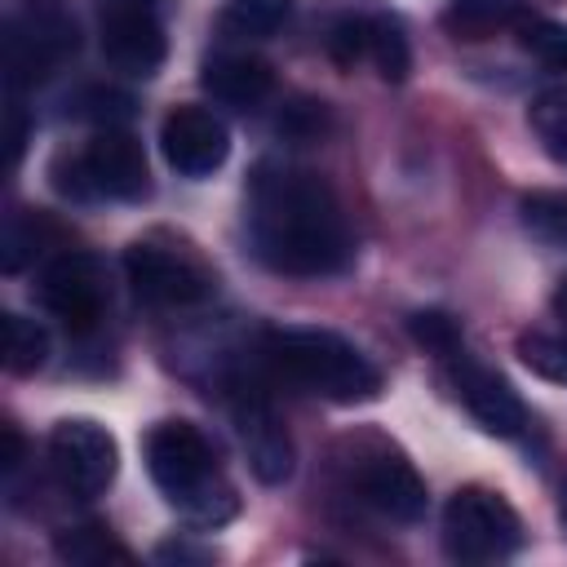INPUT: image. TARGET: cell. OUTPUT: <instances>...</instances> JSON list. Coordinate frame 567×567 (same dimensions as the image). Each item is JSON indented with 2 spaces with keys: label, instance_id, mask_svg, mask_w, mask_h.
I'll return each mask as SVG.
<instances>
[{
  "label": "cell",
  "instance_id": "52a82bcc",
  "mask_svg": "<svg viewBox=\"0 0 567 567\" xmlns=\"http://www.w3.org/2000/svg\"><path fill=\"white\" fill-rule=\"evenodd\" d=\"M124 275L142 301L164 310H190L217 292L213 270L190 248H177L168 239H133L124 248Z\"/></svg>",
  "mask_w": 567,
  "mask_h": 567
},
{
  "label": "cell",
  "instance_id": "ba28073f",
  "mask_svg": "<svg viewBox=\"0 0 567 567\" xmlns=\"http://www.w3.org/2000/svg\"><path fill=\"white\" fill-rule=\"evenodd\" d=\"M328 53L337 66L354 71L359 62H368L385 84H403L412 71V44L408 31L399 22V13L368 4V9H346L332 27H328Z\"/></svg>",
  "mask_w": 567,
  "mask_h": 567
},
{
  "label": "cell",
  "instance_id": "603a6c76",
  "mask_svg": "<svg viewBox=\"0 0 567 567\" xmlns=\"http://www.w3.org/2000/svg\"><path fill=\"white\" fill-rule=\"evenodd\" d=\"M408 332L421 350H430L434 359H456L465 350V337H461V323L447 315V310H416L408 315Z\"/></svg>",
  "mask_w": 567,
  "mask_h": 567
},
{
  "label": "cell",
  "instance_id": "484cf974",
  "mask_svg": "<svg viewBox=\"0 0 567 567\" xmlns=\"http://www.w3.org/2000/svg\"><path fill=\"white\" fill-rule=\"evenodd\" d=\"M518 40H523V49L536 53L545 66L567 71V27H563V22H545V18L532 13V18L518 27Z\"/></svg>",
  "mask_w": 567,
  "mask_h": 567
},
{
  "label": "cell",
  "instance_id": "4fadbf2b",
  "mask_svg": "<svg viewBox=\"0 0 567 567\" xmlns=\"http://www.w3.org/2000/svg\"><path fill=\"white\" fill-rule=\"evenodd\" d=\"M159 151L177 177H213L230 159V133L208 106H173L159 124Z\"/></svg>",
  "mask_w": 567,
  "mask_h": 567
},
{
  "label": "cell",
  "instance_id": "8992f818",
  "mask_svg": "<svg viewBox=\"0 0 567 567\" xmlns=\"http://www.w3.org/2000/svg\"><path fill=\"white\" fill-rule=\"evenodd\" d=\"M523 523L492 487H461L443 505V549L456 563H501L518 554Z\"/></svg>",
  "mask_w": 567,
  "mask_h": 567
},
{
  "label": "cell",
  "instance_id": "ffe728a7",
  "mask_svg": "<svg viewBox=\"0 0 567 567\" xmlns=\"http://www.w3.org/2000/svg\"><path fill=\"white\" fill-rule=\"evenodd\" d=\"M44 359H49V332H44V323L9 310L4 315V368L18 372V377H31V372L44 368Z\"/></svg>",
  "mask_w": 567,
  "mask_h": 567
},
{
  "label": "cell",
  "instance_id": "6da1fadb",
  "mask_svg": "<svg viewBox=\"0 0 567 567\" xmlns=\"http://www.w3.org/2000/svg\"><path fill=\"white\" fill-rule=\"evenodd\" d=\"M244 230L252 257L275 275L328 279L354 261V235L337 190L328 177L288 159H261L248 173Z\"/></svg>",
  "mask_w": 567,
  "mask_h": 567
},
{
  "label": "cell",
  "instance_id": "7402d4cb",
  "mask_svg": "<svg viewBox=\"0 0 567 567\" xmlns=\"http://www.w3.org/2000/svg\"><path fill=\"white\" fill-rule=\"evenodd\" d=\"M518 359L536 377H545L554 385H567V332H540V328L523 332L518 337Z\"/></svg>",
  "mask_w": 567,
  "mask_h": 567
},
{
  "label": "cell",
  "instance_id": "cb8c5ba5",
  "mask_svg": "<svg viewBox=\"0 0 567 567\" xmlns=\"http://www.w3.org/2000/svg\"><path fill=\"white\" fill-rule=\"evenodd\" d=\"M58 554H62L66 563H84V567H97V563H106V558H120V563L133 558V554H128L124 545H115V540L106 536V527H97V523L71 527L66 536H58Z\"/></svg>",
  "mask_w": 567,
  "mask_h": 567
},
{
  "label": "cell",
  "instance_id": "9c48e42d",
  "mask_svg": "<svg viewBox=\"0 0 567 567\" xmlns=\"http://www.w3.org/2000/svg\"><path fill=\"white\" fill-rule=\"evenodd\" d=\"M80 49V31L62 9H22L4 22V80L27 89L62 71Z\"/></svg>",
  "mask_w": 567,
  "mask_h": 567
},
{
  "label": "cell",
  "instance_id": "d4e9b609",
  "mask_svg": "<svg viewBox=\"0 0 567 567\" xmlns=\"http://www.w3.org/2000/svg\"><path fill=\"white\" fill-rule=\"evenodd\" d=\"M75 115L80 120H93L97 128H120L128 115H133V97L120 93V89H106V84H93L75 97Z\"/></svg>",
  "mask_w": 567,
  "mask_h": 567
},
{
  "label": "cell",
  "instance_id": "30bf717a",
  "mask_svg": "<svg viewBox=\"0 0 567 567\" xmlns=\"http://www.w3.org/2000/svg\"><path fill=\"white\" fill-rule=\"evenodd\" d=\"M35 297H40V306H44L66 332H93L97 319L106 315V301H111L106 261L93 257V252H84V248H66V252H58V257L40 270Z\"/></svg>",
  "mask_w": 567,
  "mask_h": 567
},
{
  "label": "cell",
  "instance_id": "83f0119b",
  "mask_svg": "<svg viewBox=\"0 0 567 567\" xmlns=\"http://www.w3.org/2000/svg\"><path fill=\"white\" fill-rule=\"evenodd\" d=\"M35 248H40V226L27 221L22 213H9L4 239H0V261H4V270H9V275L22 270V266L35 257Z\"/></svg>",
  "mask_w": 567,
  "mask_h": 567
},
{
  "label": "cell",
  "instance_id": "5b68a950",
  "mask_svg": "<svg viewBox=\"0 0 567 567\" xmlns=\"http://www.w3.org/2000/svg\"><path fill=\"white\" fill-rule=\"evenodd\" d=\"M341 474L346 487L390 523H421L425 518V478L416 465L381 434H354L341 443Z\"/></svg>",
  "mask_w": 567,
  "mask_h": 567
},
{
  "label": "cell",
  "instance_id": "7a4b0ae2",
  "mask_svg": "<svg viewBox=\"0 0 567 567\" xmlns=\"http://www.w3.org/2000/svg\"><path fill=\"white\" fill-rule=\"evenodd\" d=\"M146 474L159 496L195 527H221L239 514L235 483L226 478L217 447L195 421H159L146 434Z\"/></svg>",
  "mask_w": 567,
  "mask_h": 567
},
{
  "label": "cell",
  "instance_id": "277c9868",
  "mask_svg": "<svg viewBox=\"0 0 567 567\" xmlns=\"http://www.w3.org/2000/svg\"><path fill=\"white\" fill-rule=\"evenodd\" d=\"M53 186L71 199H115L137 204L151 190L146 151L128 128H97L80 151L53 164Z\"/></svg>",
  "mask_w": 567,
  "mask_h": 567
},
{
  "label": "cell",
  "instance_id": "1f68e13d",
  "mask_svg": "<svg viewBox=\"0 0 567 567\" xmlns=\"http://www.w3.org/2000/svg\"><path fill=\"white\" fill-rule=\"evenodd\" d=\"M558 523H563V532H567V478H563V492H558Z\"/></svg>",
  "mask_w": 567,
  "mask_h": 567
},
{
  "label": "cell",
  "instance_id": "3957f363",
  "mask_svg": "<svg viewBox=\"0 0 567 567\" xmlns=\"http://www.w3.org/2000/svg\"><path fill=\"white\" fill-rule=\"evenodd\" d=\"M266 363L301 394L328 403H368L381 394L377 363L332 328H270Z\"/></svg>",
  "mask_w": 567,
  "mask_h": 567
},
{
  "label": "cell",
  "instance_id": "d6a6232c",
  "mask_svg": "<svg viewBox=\"0 0 567 567\" xmlns=\"http://www.w3.org/2000/svg\"><path fill=\"white\" fill-rule=\"evenodd\" d=\"M106 4H151V0H106Z\"/></svg>",
  "mask_w": 567,
  "mask_h": 567
},
{
  "label": "cell",
  "instance_id": "ac0fdd59",
  "mask_svg": "<svg viewBox=\"0 0 567 567\" xmlns=\"http://www.w3.org/2000/svg\"><path fill=\"white\" fill-rule=\"evenodd\" d=\"M292 18V0H226L217 27L230 40H270Z\"/></svg>",
  "mask_w": 567,
  "mask_h": 567
},
{
  "label": "cell",
  "instance_id": "44dd1931",
  "mask_svg": "<svg viewBox=\"0 0 567 567\" xmlns=\"http://www.w3.org/2000/svg\"><path fill=\"white\" fill-rule=\"evenodd\" d=\"M527 120H532V133L540 137L545 155L558 159V164H567V84L545 89V93L532 102Z\"/></svg>",
  "mask_w": 567,
  "mask_h": 567
},
{
  "label": "cell",
  "instance_id": "f1b7e54d",
  "mask_svg": "<svg viewBox=\"0 0 567 567\" xmlns=\"http://www.w3.org/2000/svg\"><path fill=\"white\" fill-rule=\"evenodd\" d=\"M22 142H27V128H22V111H18V102H13V106H9V164L22 159Z\"/></svg>",
  "mask_w": 567,
  "mask_h": 567
},
{
  "label": "cell",
  "instance_id": "8fae6325",
  "mask_svg": "<svg viewBox=\"0 0 567 567\" xmlns=\"http://www.w3.org/2000/svg\"><path fill=\"white\" fill-rule=\"evenodd\" d=\"M49 465L71 496L93 501L115 483L120 447L106 425H97L89 416H66L49 430Z\"/></svg>",
  "mask_w": 567,
  "mask_h": 567
},
{
  "label": "cell",
  "instance_id": "d6986e66",
  "mask_svg": "<svg viewBox=\"0 0 567 567\" xmlns=\"http://www.w3.org/2000/svg\"><path fill=\"white\" fill-rule=\"evenodd\" d=\"M518 221L532 239L567 248V190H527L518 199Z\"/></svg>",
  "mask_w": 567,
  "mask_h": 567
},
{
  "label": "cell",
  "instance_id": "4316f807",
  "mask_svg": "<svg viewBox=\"0 0 567 567\" xmlns=\"http://www.w3.org/2000/svg\"><path fill=\"white\" fill-rule=\"evenodd\" d=\"M275 128H279L284 137H292V142H319V137L328 133V106L315 102V97H297V102H288V106L279 111Z\"/></svg>",
  "mask_w": 567,
  "mask_h": 567
},
{
  "label": "cell",
  "instance_id": "7c38bea8",
  "mask_svg": "<svg viewBox=\"0 0 567 567\" xmlns=\"http://www.w3.org/2000/svg\"><path fill=\"white\" fill-rule=\"evenodd\" d=\"M230 390H235L230 394V421H235V434L244 443L252 474L261 483H284L292 474V439H288L275 403L252 381H235Z\"/></svg>",
  "mask_w": 567,
  "mask_h": 567
},
{
  "label": "cell",
  "instance_id": "f546056e",
  "mask_svg": "<svg viewBox=\"0 0 567 567\" xmlns=\"http://www.w3.org/2000/svg\"><path fill=\"white\" fill-rule=\"evenodd\" d=\"M18 461H22V439H18V430L9 425V430H4V470H13Z\"/></svg>",
  "mask_w": 567,
  "mask_h": 567
},
{
  "label": "cell",
  "instance_id": "4dcf8cb0",
  "mask_svg": "<svg viewBox=\"0 0 567 567\" xmlns=\"http://www.w3.org/2000/svg\"><path fill=\"white\" fill-rule=\"evenodd\" d=\"M554 310L567 319V279H563V284H558V292H554Z\"/></svg>",
  "mask_w": 567,
  "mask_h": 567
},
{
  "label": "cell",
  "instance_id": "2e32d148",
  "mask_svg": "<svg viewBox=\"0 0 567 567\" xmlns=\"http://www.w3.org/2000/svg\"><path fill=\"white\" fill-rule=\"evenodd\" d=\"M199 84L213 102L235 106V111H252L275 93V71L266 58L244 53V49H217L204 58Z\"/></svg>",
  "mask_w": 567,
  "mask_h": 567
},
{
  "label": "cell",
  "instance_id": "e0dca14e",
  "mask_svg": "<svg viewBox=\"0 0 567 567\" xmlns=\"http://www.w3.org/2000/svg\"><path fill=\"white\" fill-rule=\"evenodd\" d=\"M532 18L527 0H447L439 13L443 31L456 40H487L496 31H518Z\"/></svg>",
  "mask_w": 567,
  "mask_h": 567
},
{
  "label": "cell",
  "instance_id": "5bb4252c",
  "mask_svg": "<svg viewBox=\"0 0 567 567\" xmlns=\"http://www.w3.org/2000/svg\"><path fill=\"white\" fill-rule=\"evenodd\" d=\"M452 363V381H456V394H461V403L470 408V416L487 430V434H496V439H518L523 430H527V408H523V399H518V390L501 377V372H492L487 363H478L474 354H456V359H447Z\"/></svg>",
  "mask_w": 567,
  "mask_h": 567
},
{
  "label": "cell",
  "instance_id": "9a60e30c",
  "mask_svg": "<svg viewBox=\"0 0 567 567\" xmlns=\"http://www.w3.org/2000/svg\"><path fill=\"white\" fill-rule=\"evenodd\" d=\"M102 53L124 75H155L164 66L168 40L151 4H106L102 13Z\"/></svg>",
  "mask_w": 567,
  "mask_h": 567
}]
</instances>
